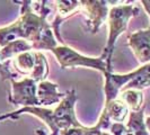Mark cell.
<instances>
[{"mask_svg":"<svg viewBox=\"0 0 150 135\" xmlns=\"http://www.w3.org/2000/svg\"><path fill=\"white\" fill-rule=\"evenodd\" d=\"M78 100L76 89H71L66 92L64 98L54 109L45 107H25L15 110V120L22 114H30L42 120L49 128L52 131L51 135H60L71 128L83 127L77 120L75 114V105Z\"/></svg>","mask_w":150,"mask_h":135,"instance_id":"obj_1","label":"cell"},{"mask_svg":"<svg viewBox=\"0 0 150 135\" xmlns=\"http://www.w3.org/2000/svg\"><path fill=\"white\" fill-rule=\"evenodd\" d=\"M139 13H140L139 8L132 5H114L110 9V14L107 18L108 37L100 58L106 61L107 67L111 71H112V55L116 39L122 33L127 30L129 20L132 17L139 15Z\"/></svg>","mask_w":150,"mask_h":135,"instance_id":"obj_2","label":"cell"},{"mask_svg":"<svg viewBox=\"0 0 150 135\" xmlns=\"http://www.w3.org/2000/svg\"><path fill=\"white\" fill-rule=\"evenodd\" d=\"M51 52L54 54L58 63L60 64L61 69H67V68H75V67H86L91 68L100 71L103 75L106 72H112L107 63L104 59L99 58H89L85 56L83 54L78 53L76 50L69 47L68 45H58L54 47Z\"/></svg>","mask_w":150,"mask_h":135,"instance_id":"obj_3","label":"cell"},{"mask_svg":"<svg viewBox=\"0 0 150 135\" xmlns=\"http://www.w3.org/2000/svg\"><path fill=\"white\" fill-rule=\"evenodd\" d=\"M11 92L8 100L13 105L25 107H40L38 99V82L30 78H24L21 81L10 80Z\"/></svg>","mask_w":150,"mask_h":135,"instance_id":"obj_4","label":"cell"},{"mask_svg":"<svg viewBox=\"0 0 150 135\" xmlns=\"http://www.w3.org/2000/svg\"><path fill=\"white\" fill-rule=\"evenodd\" d=\"M81 10L88 18V27L91 34H96L102 25L107 22L111 4L114 1L104 0H81Z\"/></svg>","mask_w":150,"mask_h":135,"instance_id":"obj_5","label":"cell"},{"mask_svg":"<svg viewBox=\"0 0 150 135\" xmlns=\"http://www.w3.org/2000/svg\"><path fill=\"white\" fill-rule=\"evenodd\" d=\"M129 112L130 110L127 105L119 98L114 99L112 101L105 103L104 109L99 116L96 126L100 131L107 132L113 123H123L129 115Z\"/></svg>","mask_w":150,"mask_h":135,"instance_id":"obj_6","label":"cell"},{"mask_svg":"<svg viewBox=\"0 0 150 135\" xmlns=\"http://www.w3.org/2000/svg\"><path fill=\"white\" fill-rule=\"evenodd\" d=\"M128 45L141 64L150 63V27L130 34Z\"/></svg>","mask_w":150,"mask_h":135,"instance_id":"obj_7","label":"cell"},{"mask_svg":"<svg viewBox=\"0 0 150 135\" xmlns=\"http://www.w3.org/2000/svg\"><path fill=\"white\" fill-rule=\"evenodd\" d=\"M66 94L59 91V84L44 80L38 83V99L40 107L45 108L52 105H59Z\"/></svg>","mask_w":150,"mask_h":135,"instance_id":"obj_8","label":"cell"},{"mask_svg":"<svg viewBox=\"0 0 150 135\" xmlns=\"http://www.w3.org/2000/svg\"><path fill=\"white\" fill-rule=\"evenodd\" d=\"M144 108L143 105L140 110L129 112L128 123L125 124L127 135H150L144 122Z\"/></svg>","mask_w":150,"mask_h":135,"instance_id":"obj_9","label":"cell"},{"mask_svg":"<svg viewBox=\"0 0 150 135\" xmlns=\"http://www.w3.org/2000/svg\"><path fill=\"white\" fill-rule=\"evenodd\" d=\"M28 51H33V46L30 43L25 39H16L0 50V60L4 62L8 59H14L16 55Z\"/></svg>","mask_w":150,"mask_h":135,"instance_id":"obj_10","label":"cell"},{"mask_svg":"<svg viewBox=\"0 0 150 135\" xmlns=\"http://www.w3.org/2000/svg\"><path fill=\"white\" fill-rule=\"evenodd\" d=\"M35 59H36L35 51H28V52H24L16 55L13 59V64L17 70V72L28 77L34 69Z\"/></svg>","mask_w":150,"mask_h":135,"instance_id":"obj_11","label":"cell"},{"mask_svg":"<svg viewBox=\"0 0 150 135\" xmlns=\"http://www.w3.org/2000/svg\"><path fill=\"white\" fill-rule=\"evenodd\" d=\"M119 99L127 105L130 112H138L143 107V94L140 90H122Z\"/></svg>","mask_w":150,"mask_h":135,"instance_id":"obj_12","label":"cell"},{"mask_svg":"<svg viewBox=\"0 0 150 135\" xmlns=\"http://www.w3.org/2000/svg\"><path fill=\"white\" fill-rule=\"evenodd\" d=\"M35 65L32 71V73L28 75V78L33 79L36 82H42L46 79L49 75V63L46 60V56L44 53L35 51Z\"/></svg>","mask_w":150,"mask_h":135,"instance_id":"obj_13","label":"cell"},{"mask_svg":"<svg viewBox=\"0 0 150 135\" xmlns=\"http://www.w3.org/2000/svg\"><path fill=\"white\" fill-rule=\"evenodd\" d=\"M0 77H1V80L2 81H6V80H14L15 75L9 70L6 64H4L1 60H0Z\"/></svg>","mask_w":150,"mask_h":135,"instance_id":"obj_14","label":"cell"},{"mask_svg":"<svg viewBox=\"0 0 150 135\" xmlns=\"http://www.w3.org/2000/svg\"><path fill=\"white\" fill-rule=\"evenodd\" d=\"M9 118L15 120L14 112H9V114H2V115H0V122H2V120H9Z\"/></svg>","mask_w":150,"mask_h":135,"instance_id":"obj_15","label":"cell"},{"mask_svg":"<svg viewBox=\"0 0 150 135\" xmlns=\"http://www.w3.org/2000/svg\"><path fill=\"white\" fill-rule=\"evenodd\" d=\"M141 4H142V6L146 9V11L148 13V15L150 16V0H142Z\"/></svg>","mask_w":150,"mask_h":135,"instance_id":"obj_16","label":"cell"},{"mask_svg":"<svg viewBox=\"0 0 150 135\" xmlns=\"http://www.w3.org/2000/svg\"><path fill=\"white\" fill-rule=\"evenodd\" d=\"M144 122H146V126H147V129H148V132H149V134H150V116H148V117L144 120Z\"/></svg>","mask_w":150,"mask_h":135,"instance_id":"obj_17","label":"cell"},{"mask_svg":"<svg viewBox=\"0 0 150 135\" xmlns=\"http://www.w3.org/2000/svg\"><path fill=\"white\" fill-rule=\"evenodd\" d=\"M36 134H38V135H46L44 131H43V129H41V128L36 129Z\"/></svg>","mask_w":150,"mask_h":135,"instance_id":"obj_18","label":"cell"},{"mask_svg":"<svg viewBox=\"0 0 150 135\" xmlns=\"http://www.w3.org/2000/svg\"><path fill=\"white\" fill-rule=\"evenodd\" d=\"M103 135H111L108 132H103Z\"/></svg>","mask_w":150,"mask_h":135,"instance_id":"obj_19","label":"cell"},{"mask_svg":"<svg viewBox=\"0 0 150 135\" xmlns=\"http://www.w3.org/2000/svg\"><path fill=\"white\" fill-rule=\"evenodd\" d=\"M60 135H68L67 133H62V134H60Z\"/></svg>","mask_w":150,"mask_h":135,"instance_id":"obj_20","label":"cell"}]
</instances>
